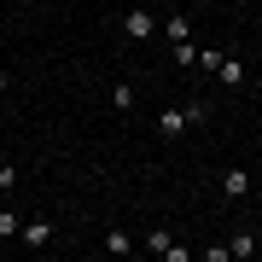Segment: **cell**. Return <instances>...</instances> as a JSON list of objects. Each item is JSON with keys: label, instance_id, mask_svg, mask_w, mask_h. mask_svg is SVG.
<instances>
[{"label": "cell", "instance_id": "1", "mask_svg": "<svg viewBox=\"0 0 262 262\" xmlns=\"http://www.w3.org/2000/svg\"><path fill=\"white\" fill-rule=\"evenodd\" d=\"M251 187H256V175H251L245 163H233V169L222 175V198H227V204H245V198H251Z\"/></svg>", "mask_w": 262, "mask_h": 262}, {"label": "cell", "instance_id": "2", "mask_svg": "<svg viewBox=\"0 0 262 262\" xmlns=\"http://www.w3.org/2000/svg\"><path fill=\"white\" fill-rule=\"evenodd\" d=\"M122 35H128V41H151V35H158V12H146V6L122 12Z\"/></svg>", "mask_w": 262, "mask_h": 262}, {"label": "cell", "instance_id": "3", "mask_svg": "<svg viewBox=\"0 0 262 262\" xmlns=\"http://www.w3.org/2000/svg\"><path fill=\"white\" fill-rule=\"evenodd\" d=\"M215 82H222L227 94H239V88L251 82V70H245V58H233V53H222V64H215Z\"/></svg>", "mask_w": 262, "mask_h": 262}, {"label": "cell", "instance_id": "4", "mask_svg": "<svg viewBox=\"0 0 262 262\" xmlns=\"http://www.w3.org/2000/svg\"><path fill=\"white\" fill-rule=\"evenodd\" d=\"M146 251H151V256H163V262H187V256H192L187 245H175L163 227H151V233H146Z\"/></svg>", "mask_w": 262, "mask_h": 262}, {"label": "cell", "instance_id": "5", "mask_svg": "<svg viewBox=\"0 0 262 262\" xmlns=\"http://www.w3.org/2000/svg\"><path fill=\"white\" fill-rule=\"evenodd\" d=\"M192 128V117H187V105H163V117H158V134L163 140H181V134Z\"/></svg>", "mask_w": 262, "mask_h": 262}, {"label": "cell", "instance_id": "6", "mask_svg": "<svg viewBox=\"0 0 262 262\" xmlns=\"http://www.w3.org/2000/svg\"><path fill=\"white\" fill-rule=\"evenodd\" d=\"M18 239L35 251V245H47V239H53V222H47V215H35V222H24V233H18Z\"/></svg>", "mask_w": 262, "mask_h": 262}, {"label": "cell", "instance_id": "7", "mask_svg": "<svg viewBox=\"0 0 262 262\" xmlns=\"http://www.w3.org/2000/svg\"><path fill=\"white\" fill-rule=\"evenodd\" d=\"M169 64H181V70H187V64H198V47H192V35H187V41H169Z\"/></svg>", "mask_w": 262, "mask_h": 262}, {"label": "cell", "instance_id": "8", "mask_svg": "<svg viewBox=\"0 0 262 262\" xmlns=\"http://www.w3.org/2000/svg\"><path fill=\"white\" fill-rule=\"evenodd\" d=\"M105 251H111V256H128V251H140V245L128 239V227H111V233H105Z\"/></svg>", "mask_w": 262, "mask_h": 262}, {"label": "cell", "instance_id": "9", "mask_svg": "<svg viewBox=\"0 0 262 262\" xmlns=\"http://www.w3.org/2000/svg\"><path fill=\"white\" fill-rule=\"evenodd\" d=\"M18 233H24V215L6 204V210H0V239H18Z\"/></svg>", "mask_w": 262, "mask_h": 262}, {"label": "cell", "instance_id": "10", "mask_svg": "<svg viewBox=\"0 0 262 262\" xmlns=\"http://www.w3.org/2000/svg\"><path fill=\"white\" fill-rule=\"evenodd\" d=\"M111 105L128 117V111H134V88H128V82H117V88H111Z\"/></svg>", "mask_w": 262, "mask_h": 262}, {"label": "cell", "instance_id": "11", "mask_svg": "<svg viewBox=\"0 0 262 262\" xmlns=\"http://www.w3.org/2000/svg\"><path fill=\"white\" fill-rule=\"evenodd\" d=\"M227 251H233V256H251V251H256V233H245V227H239V233L227 239Z\"/></svg>", "mask_w": 262, "mask_h": 262}, {"label": "cell", "instance_id": "12", "mask_svg": "<svg viewBox=\"0 0 262 262\" xmlns=\"http://www.w3.org/2000/svg\"><path fill=\"white\" fill-rule=\"evenodd\" d=\"M12 187H18V163L0 158V192H12Z\"/></svg>", "mask_w": 262, "mask_h": 262}, {"label": "cell", "instance_id": "13", "mask_svg": "<svg viewBox=\"0 0 262 262\" xmlns=\"http://www.w3.org/2000/svg\"><path fill=\"white\" fill-rule=\"evenodd\" d=\"M6 88H12V82H6V70H0V94H6Z\"/></svg>", "mask_w": 262, "mask_h": 262}, {"label": "cell", "instance_id": "14", "mask_svg": "<svg viewBox=\"0 0 262 262\" xmlns=\"http://www.w3.org/2000/svg\"><path fill=\"white\" fill-rule=\"evenodd\" d=\"M256 58H262V41H256Z\"/></svg>", "mask_w": 262, "mask_h": 262}, {"label": "cell", "instance_id": "15", "mask_svg": "<svg viewBox=\"0 0 262 262\" xmlns=\"http://www.w3.org/2000/svg\"><path fill=\"white\" fill-rule=\"evenodd\" d=\"M198 6H210V0H198Z\"/></svg>", "mask_w": 262, "mask_h": 262}, {"label": "cell", "instance_id": "16", "mask_svg": "<svg viewBox=\"0 0 262 262\" xmlns=\"http://www.w3.org/2000/svg\"><path fill=\"white\" fill-rule=\"evenodd\" d=\"M58 6H70V0H58Z\"/></svg>", "mask_w": 262, "mask_h": 262}]
</instances>
